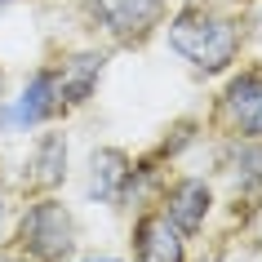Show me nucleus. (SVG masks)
<instances>
[{"label": "nucleus", "instance_id": "f257e3e1", "mask_svg": "<svg viewBox=\"0 0 262 262\" xmlns=\"http://www.w3.org/2000/svg\"><path fill=\"white\" fill-rule=\"evenodd\" d=\"M169 49L195 71H227L240 54V23L209 5H187L169 18Z\"/></svg>", "mask_w": 262, "mask_h": 262}, {"label": "nucleus", "instance_id": "f03ea898", "mask_svg": "<svg viewBox=\"0 0 262 262\" xmlns=\"http://www.w3.org/2000/svg\"><path fill=\"white\" fill-rule=\"evenodd\" d=\"M18 249L31 262H62L76 249V218L62 200H36L18 218Z\"/></svg>", "mask_w": 262, "mask_h": 262}, {"label": "nucleus", "instance_id": "7ed1b4c3", "mask_svg": "<svg viewBox=\"0 0 262 262\" xmlns=\"http://www.w3.org/2000/svg\"><path fill=\"white\" fill-rule=\"evenodd\" d=\"M84 14L107 31L111 40L134 45L165 18V0H84Z\"/></svg>", "mask_w": 262, "mask_h": 262}, {"label": "nucleus", "instance_id": "20e7f679", "mask_svg": "<svg viewBox=\"0 0 262 262\" xmlns=\"http://www.w3.org/2000/svg\"><path fill=\"white\" fill-rule=\"evenodd\" d=\"M222 124L235 138H262V71H240L222 89Z\"/></svg>", "mask_w": 262, "mask_h": 262}, {"label": "nucleus", "instance_id": "39448f33", "mask_svg": "<svg viewBox=\"0 0 262 262\" xmlns=\"http://www.w3.org/2000/svg\"><path fill=\"white\" fill-rule=\"evenodd\" d=\"M160 205H165L160 213H165L182 235H195L200 227H205V218H209L213 195H209V182H205V178H178V182L165 191Z\"/></svg>", "mask_w": 262, "mask_h": 262}, {"label": "nucleus", "instance_id": "423d86ee", "mask_svg": "<svg viewBox=\"0 0 262 262\" xmlns=\"http://www.w3.org/2000/svg\"><path fill=\"white\" fill-rule=\"evenodd\" d=\"M134 262H187L182 231L165 213H142L134 227Z\"/></svg>", "mask_w": 262, "mask_h": 262}, {"label": "nucleus", "instance_id": "0eeeda50", "mask_svg": "<svg viewBox=\"0 0 262 262\" xmlns=\"http://www.w3.org/2000/svg\"><path fill=\"white\" fill-rule=\"evenodd\" d=\"M102 71H107V54H98V49H84V54H71L62 67H58V107H80L89 102L102 80Z\"/></svg>", "mask_w": 262, "mask_h": 262}, {"label": "nucleus", "instance_id": "6e6552de", "mask_svg": "<svg viewBox=\"0 0 262 262\" xmlns=\"http://www.w3.org/2000/svg\"><path fill=\"white\" fill-rule=\"evenodd\" d=\"M58 111H62V107H58V71H54V67H40V71L27 80L23 98L14 102L9 124H18V129H36V124L54 120Z\"/></svg>", "mask_w": 262, "mask_h": 262}, {"label": "nucleus", "instance_id": "1a4fd4ad", "mask_svg": "<svg viewBox=\"0 0 262 262\" xmlns=\"http://www.w3.org/2000/svg\"><path fill=\"white\" fill-rule=\"evenodd\" d=\"M62 178H67V134H40L23 165V182L36 191H54L62 187Z\"/></svg>", "mask_w": 262, "mask_h": 262}, {"label": "nucleus", "instance_id": "9d476101", "mask_svg": "<svg viewBox=\"0 0 262 262\" xmlns=\"http://www.w3.org/2000/svg\"><path fill=\"white\" fill-rule=\"evenodd\" d=\"M222 173L245 200H262V138H235L222 151Z\"/></svg>", "mask_w": 262, "mask_h": 262}, {"label": "nucleus", "instance_id": "9b49d317", "mask_svg": "<svg viewBox=\"0 0 262 262\" xmlns=\"http://www.w3.org/2000/svg\"><path fill=\"white\" fill-rule=\"evenodd\" d=\"M124 173H129V156L120 147H102V151L89 156V195L102 200V205H116L124 187Z\"/></svg>", "mask_w": 262, "mask_h": 262}, {"label": "nucleus", "instance_id": "f8f14e48", "mask_svg": "<svg viewBox=\"0 0 262 262\" xmlns=\"http://www.w3.org/2000/svg\"><path fill=\"white\" fill-rule=\"evenodd\" d=\"M5 227H9V191L0 182V240H5Z\"/></svg>", "mask_w": 262, "mask_h": 262}, {"label": "nucleus", "instance_id": "ddd939ff", "mask_svg": "<svg viewBox=\"0 0 262 262\" xmlns=\"http://www.w3.org/2000/svg\"><path fill=\"white\" fill-rule=\"evenodd\" d=\"M0 262H31V258H14V253H0Z\"/></svg>", "mask_w": 262, "mask_h": 262}, {"label": "nucleus", "instance_id": "4468645a", "mask_svg": "<svg viewBox=\"0 0 262 262\" xmlns=\"http://www.w3.org/2000/svg\"><path fill=\"white\" fill-rule=\"evenodd\" d=\"M9 5H14V0H0V14H5V9H9Z\"/></svg>", "mask_w": 262, "mask_h": 262}, {"label": "nucleus", "instance_id": "2eb2a0df", "mask_svg": "<svg viewBox=\"0 0 262 262\" xmlns=\"http://www.w3.org/2000/svg\"><path fill=\"white\" fill-rule=\"evenodd\" d=\"M89 262H116V258H89Z\"/></svg>", "mask_w": 262, "mask_h": 262}]
</instances>
